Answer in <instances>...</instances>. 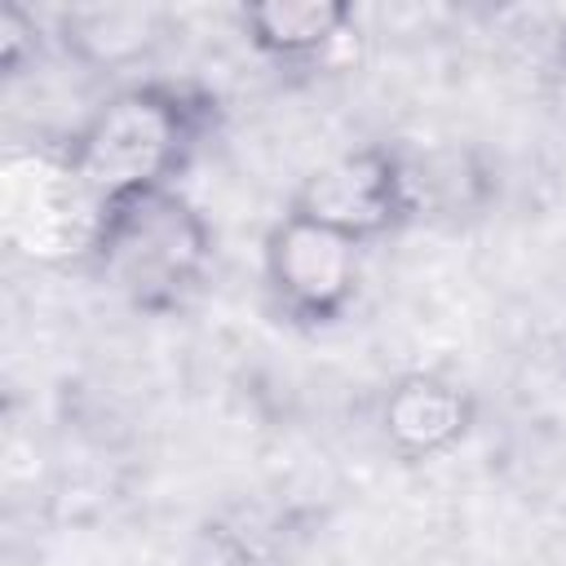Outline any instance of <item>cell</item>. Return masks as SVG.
Returning a JSON list of instances; mask_svg holds the SVG:
<instances>
[{
	"label": "cell",
	"mask_w": 566,
	"mask_h": 566,
	"mask_svg": "<svg viewBox=\"0 0 566 566\" xmlns=\"http://www.w3.org/2000/svg\"><path fill=\"white\" fill-rule=\"evenodd\" d=\"M0 221L4 239L44 265L93 261L106 203L84 186L66 146L13 150L0 168Z\"/></svg>",
	"instance_id": "obj_3"
},
{
	"label": "cell",
	"mask_w": 566,
	"mask_h": 566,
	"mask_svg": "<svg viewBox=\"0 0 566 566\" xmlns=\"http://www.w3.org/2000/svg\"><path fill=\"white\" fill-rule=\"evenodd\" d=\"M208 119V102L177 84H133L102 102L66 142L84 186L111 208L119 199L164 190L190 159Z\"/></svg>",
	"instance_id": "obj_1"
},
{
	"label": "cell",
	"mask_w": 566,
	"mask_h": 566,
	"mask_svg": "<svg viewBox=\"0 0 566 566\" xmlns=\"http://www.w3.org/2000/svg\"><path fill=\"white\" fill-rule=\"evenodd\" d=\"M345 22L349 9L332 0H261L243 9L248 40L270 57H310L332 44Z\"/></svg>",
	"instance_id": "obj_8"
},
{
	"label": "cell",
	"mask_w": 566,
	"mask_h": 566,
	"mask_svg": "<svg viewBox=\"0 0 566 566\" xmlns=\"http://www.w3.org/2000/svg\"><path fill=\"white\" fill-rule=\"evenodd\" d=\"M212 230L172 186L106 208L93 265L137 310H177L208 274Z\"/></svg>",
	"instance_id": "obj_2"
},
{
	"label": "cell",
	"mask_w": 566,
	"mask_h": 566,
	"mask_svg": "<svg viewBox=\"0 0 566 566\" xmlns=\"http://www.w3.org/2000/svg\"><path fill=\"white\" fill-rule=\"evenodd\" d=\"M287 212L310 217L354 243H367L416 217V199H411L407 164L394 150L363 146L318 164L296 186Z\"/></svg>",
	"instance_id": "obj_4"
},
{
	"label": "cell",
	"mask_w": 566,
	"mask_h": 566,
	"mask_svg": "<svg viewBox=\"0 0 566 566\" xmlns=\"http://www.w3.org/2000/svg\"><path fill=\"white\" fill-rule=\"evenodd\" d=\"M265 283L296 323H332L358 292V243L283 212L265 234Z\"/></svg>",
	"instance_id": "obj_5"
},
{
	"label": "cell",
	"mask_w": 566,
	"mask_h": 566,
	"mask_svg": "<svg viewBox=\"0 0 566 566\" xmlns=\"http://www.w3.org/2000/svg\"><path fill=\"white\" fill-rule=\"evenodd\" d=\"M62 40L88 66H133L164 40V13L142 4H84L62 18Z\"/></svg>",
	"instance_id": "obj_7"
},
{
	"label": "cell",
	"mask_w": 566,
	"mask_h": 566,
	"mask_svg": "<svg viewBox=\"0 0 566 566\" xmlns=\"http://www.w3.org/2000/svg\"><path fill=\"white\" fill-rule=\"evenodd\" d=\"M473 429V398L464 385L411 371L398 376L380 398V433L402 460H433L464 442Z\"/></svg>",
	"instance_id": "obj_6"
}]
</instances>
